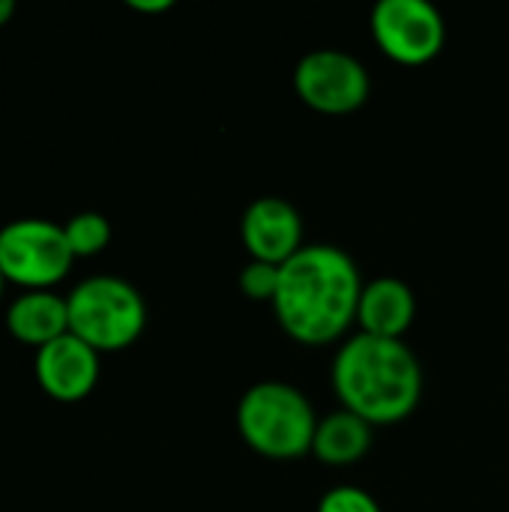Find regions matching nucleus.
I'll return each instance as SVG.
<instances>
[{"label": "nucleus", "mask_w": 509, "mask_h": 512, "mask_svg": "<svg viewBox=\"0 0 509 512\" xmlns=\"http://www.w3.org/2000/svg\"><path fill=\"white\" fill-rule=\"evenodd\" d=\"M129 6L138 9V12H165V9H171L174 3H171V0H129Z\"/></svg>", "instance_id": "16"}, {"label": "nucleus", "mask_w": 509, "mask_h": 512, "mask_svg": "<svg viewBox=\"0 0 509 512\" xmlns=\"http://www.w3.org/2000/svg\"><path fill=\"white\" fill-rule=\"evenodd\" d=\"M372 36L390 60L423 66L441 54L447 24L429 0H378L372 9Z\"/></svg>", "instance_id": "6"}, {"label": "nucleus", "mask_w": 509, "mask_h": 512, "mask_svg": "<svg viewBox=\"0 0 509 512\" xmlns=\"http://www.w3.org/2000/svg\"><path fill=\"white\" fill-rule=\"evenodd\" d=\"M417 318V297L408 282L396 276H378L363 285L357 324L360 333L381 339H402Z\"/></svg>", "instance_id": "10"}, {"label": "nucleus", "mask_w": 509, "mask_h": 512, "mask_svg": "<svg viewBox=\"0 0 509 512\" xmlns=\"http://www.w3.org/2000/svg\"><path fill=\"white\" fill-rule=\"evenodd\" d=\"M297 96L321 114H351L366 105L372 81L366 66L339 48H315L294 69Z\"/></svg>", "instance_id": "7"}, {"label": "nucleus", "mask_w": 509, "mask_h": 512, "mask_svg": "<svg viewBox=\"0 0 509 512\" xmlns=\"http://www.w3.org/2000/svg\"><path fill=\"white\" fill-rule=\"evenodd\" d=\"M72 261L75 255L66 231L51 219L27 216L0 228V270L6 282L42 291L57 285L69 273Z\"/></svg>", "instance_id": "5"}, {"label": "nucleus", "mask_w": 509, "mask_h": 512, "mask_svg": "<svg viewBox=\"0 0 509 512\" xmlns=\"http://www.w3.org/2000/svg\"><path fill=\"white\" fill-rule=\"evenodd\" d=\"M276 288H279V267H276V264L249 261V264L240 270V291H243L249 300H258V303L267 300V303H273Z\"/></svg>", "instance_id": "14"}, {"label": "nucleus", "mask_w": 509, "mask_h": 512, "mask_svg": "<svg viewBox=\"0 0 509 512\" xmlns=\"http://www.w3.org/2000/svg\"><path fill=\"white\" fill-rule=\"evenodd\" d=\"M6 330L15 342L33 345L36 351L69 333V306L51 288L24 291L6 309Z\"/></svg>", "instance_id": "11"}, {"label": "nucleus", "mask_w": 509, "mask_h": 512, "mask_svg": "<svg viewBox=\"0 0 509 512\" xmlns=\"http://www.w3.org/2000/svg\"><path fill=\"white\" fill-rule=\"evenodd\" d=\"M3 285H6V276H3V270H0V297H3Z\"/></svg>", "instance_id": "18"}, {"label": "nucleus", "mask_w": 509, "mask_h": 512, "mask_svg": "<svg viewBox=\"0 0 509 512\" xmlns=\"http://www.w3.org/2000/svg\"><path fill=\"white\" fill-rule=\"evenodd\" d=\"M363 279L354 258L330 243H309L279 267L273 312L300 345H330L357 321Z\"/></svg>", "instance_id": "1"}, {"label": "nucleus", "mask_w": 509, "mask_h": 512, "mask_svg": "<svg viewBox=\"0 0 509 512\" xmlns=\"http://www.w3.org/2000/svg\"><path fill=\"white\" fill-rule=\"evenodd\" d=\"M369 450H372V426L363 417L339 408L318 420L315 441H312V456L318 462L333 468H348L357 465Z\"/></svg>", "instance_id": "12"}, {"label": "nucleus", "mask_w": 509, "mask_h": 512, "mask_svg": "<svg viewBox=\"0 0 509 512\" xmlns=\"http://www.w3.org/2000/svg\"><path fill=\"white\" fill-rule=\"evenodd\" d=\"M66 240H69V249L75 258H90V255H99L108 243H111V222L96 213V210H84V213H75L66 225Z\"/></svg>", "instance_id": "13"}, {"label": "nucleus", "mask_w": 509, "mask_h": 512, "mask_svg": "<svg viewBox=\"0 0 509 512\" xmlns=\"http://www.w3.org/2000/svg\"><path fill=\"white\" fill-rule=\"evenodd\" d=\"M69 333L102 351H123L147 327L141 291L120 276H90L66 294Z\"/></svg>", "instance_id": "4"}, {"label": "nucleus", "mask_w": 509, "mask_h": 512, "mask_svg": "<svg viewBox=\"0 0 509 512\" xmlns=\"http://www.w3.org/2000/svg\"><path fill=\"white\" fill-rule=\"evenodd\" d=\"M315 429V408L288 381L252 384L237 405V432L264 459H303L312 453Z\"/></svg>", "instance_id": "3"}, {"label": "nucleus", "mask_w": 509, "mask_h": 512, "mask_svg": "<svg viewBox=\"0 0 509 512\" xmlns=\"http://www.w3.org/2000/svg\"><path fill=\"white\" fill-rule=\"evenodd\" d=\"M240 237L252 261L276 264L282 267L291 255H297L303 243V219L297 207L285 198L264 195L255 198L243 219H240Z\"/></svg>", "instance_id": "8"}, {"label": "nucleus", "mask_w": 509, "mask_h": 512, "mask_svg": "<svg viewBox=\"0 0 509 512\" xmlns=\"http://www.w3.org/2000/svg\"><path fill=\"white\" fill-rule=\"evenodd\" d=\"M12 15H15V3H12V0H0V27L9 24Z\"/></svg>", "instance_id": "17"}, {"label": "nucleus", "mask_w": 509, "mask_h": 512, "mask_svg": "<svg viewBox=\"0 0 509 512\" xmlns=\"http://www.w3.org/2000/svg\"><path fill=\"white\" fill-rule=\"evenodd\" d=\"M333 390L345 411L369 426H393L411 417L423 396V369L405 339L369 333L348 336L330 369Z\"/></svg>", "instance_id": "2"}, {"label": "nucleus", "mask_w": 509, "mask_h": 512, "mask_svg": "<svg viewBox=\"0 0 509 512\" xmlns=\"http://www.w3.org/2000/svg\"><path fill=\"white\" fill-rule=\"evenodd\" d=\"M39 387L57 402H81L99 381V351L66 333L36 351L33 363Z\"/></svg>", "instance_id": "9"}, {"label": "nucleus", "mask_w": 509, "mask_h": 512, "mask_svg": "<svg viewBox=\"0 0 509 512\" xmlns=\"http://www.w3.org/2000/svg\"><path fill=\"white\" fill-rule=\"evenodd\" d=\"M318 512H381V507L357 486H336L318 501Z\"/></svg>", "instance_id": "15"}]
</instances>
